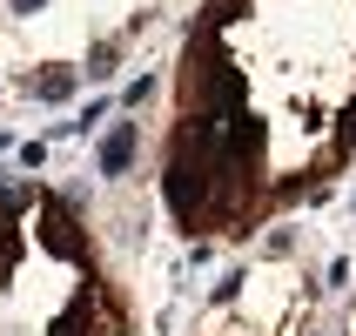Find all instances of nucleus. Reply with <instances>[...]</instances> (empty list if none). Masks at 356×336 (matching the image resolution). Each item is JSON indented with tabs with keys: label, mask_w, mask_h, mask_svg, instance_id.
Here are the masks:
<instances>
[{
	"label": "nucleus",
	"mask_w": 356,
	"mask_h": 336,
	"mask_svg": "<svg viewBox=\"0 0 356 336\" xmlns=\"http://www.w3.org/2000/svg\"><path fill=\"white\" fill-rule=\"evenodd\" d=\"M135 141H141L135 121H115V128L101 135V175H128V161H135Z\"/></svg>",
	"instance_id": "f257e3e1"
},
{
	"label": "nucleus",
	"mask_w": 356,
	"mask_h": 336,
	"mask_svg": "<svg viewBox=\"0 0 356 336\" xmlns=\"http://www.w3.org/2000/svg\"><path fill=\"white\" fill-rule=\"evenodd\" d=\"M20 256H27V236H20V209H7V202H0V282L20 269Z\"/></svg>",
	"instance_id": "f03ea898"
},
{
	"label": "nucleus",
	"mask_w": 356,
	"mask_h": 336,
	"mask_svg": "<svg viewBox=\"0 0 356 336\" xmlns=\"http://www.w3.org/2000/svg\"><path fill=\"white\" fill-rule=\"evenodd\" d=\"M74 67H40V74H27V81H20V88H27V95H34V101H67V95H74Z\"/></svg>",
	"instance_id": "7ed1b4c3"
},
{
	"label": "nucleus",
	"mask_w": 356,
	"mask_h": 336,
	"mask_svg": "<svg viewBox=\"0 0 356 336\" xmlns=\"http://www.w3.org/2000/svg\"><path fill=\"white\" fill-rule=\"evenodd\" d=\"M343 148H356V101L343 108V121H337V155H343Z\"/></svg>",
	"instance_id": "20e7f679"
},
{
	"label": "nucleus",
	"mask_w": 356,
	"mask_h": 336,
	"mask_svg": "<svg viewBox=\"0 0 356 336\" xmlns=\"http://www.w3.org/2000/svg\"><path fill=\"white\" fill-rule=\"evenodd\" d=\"M47 161V141H20V168H40Z\"/></svg>",
	"instance_id": "39448f33"
},
{
	"label": "nucleus",
	"mask_w": 356,
	"mask_h": 336,
	"mask_svg": "<svg viewBox=\"0 0 356 336\" xmlns=\"http://www.w3.org/2000/svg\"><path fill=\"white\" fill-rule=\"evenodd\" d=\"M148 95H155V81L141 74V81H128V95H121V101H128V108H141V101H148Z\"/></svg>",
	"instance_id": "423d86ee"
},
{
	"label": "nucleus",
	"mask_w": 356,
	"mask_h": 336,
	"mask_svg": "<svg viewBox=\"0 0 356 336\" xmlns=\"http://www.w3.org/2000/svg\"><path fill=\"white\" fill-rule=\"evenodd\" d=\"M242 282H249V276H222V282H216V303H236V296H242Z\"/></svg>",
	"instance_id": "0eeeda50"
},
{
	"label": "nucleus",
	"mask_w": 356,
	"mask_h": 336,
	"mask_svg": "<svg viewBox=\"0 0 356 336\" xmlns=\"http://www.w3.org/2000/svg\"><path fill=\"white\" fill-rule=\"evenodd\" d=\"M101 336H135V330H128V323H121V310H115V317H108V330H101Z\"/></svg>",
	"instance_id": "6e6552de"
},
{
	"label": "nucleus",
	"mask_w": 356,
	"mask_h": 336,
	"mask_svg": "<svg viewBox=\"0 0 356 336\" xmlns=\"http://www.w3.org/2000/svg\"><path fill=\"white\" fill-rule=\"evenodd\" d=\"M40 7H47V0H14V14H40Z\"/></svg>",
	"instance_id": "1a4fd4ad"
}]
</instances>
